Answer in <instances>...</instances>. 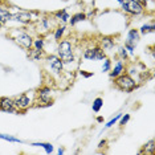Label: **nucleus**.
<instances>
[{"mask_svg":"<svg viewBox=\"0 0 155 155\" xmlns=\"http://www.w3.org/2000/svg\"><path fill=\"white\" fill-rule=\"evenodd\" d=\"M57 53H58V57L61 58V61L64 62V64H70V62L74 61L73 47H72V43H70L69 40H64L58 44Z\"/></svg>","mask_w":155,"mask_h":155,"instance_id":"nucleus-1","label":"nucleus"},{"mask_svg":"<svg viewBox=\"0 0 155 155\" xmlns=\"http://www.w3.org/2000/svg\"><path fill=\"white\" fill-rule=\"evenodd\" d=\"M31 51V49H29ZM29 57L32 60H40L41 57H43V51H40V49H32V51L29 52Z\"/></svg>","mask_w":155,"mask_h":155,"instance_id":"nucleus-18","label":"nucleus"},{"mask_svg":"<svg viewBox=\"0 0 155 155\" xmlns=\"http://www.w3.org/2000/svg\"><path fill=\"white\" fill-rule=\"evenodd\" d=\"M114 84H115V86H117L119 90H122V91H133L137 87L135 80H133L131 76L123 74V73H121L119 76L115 77Z\"/></svg>","mask_w":155,"mask_h":155,"instance_id":"nucleus-2","label":"nucleus"},{"mask_svg":"<svg viewBox=\"0 0 155 155\" xmlns=\"http://www.w3.org/2000/svg\"><path fill=\"white\" fill-rule=\"evenodd\" d=\"M122 9L130 15H140L144 11V5L138 0H121Z\"/></svg>","mask_w":155,"mask_h":155,"instance_id":"nucleus-3","label":"nucleus"},{"mask_svg":"<svg viewBox=\"0 0 155 155\" xmlns=\"http://www.w3.org/2000/svg\"><path fill=\"white\" fill-rule=\"evenodd\" d=\"M85 19H86V15H85V13L80 12V13H76V15H73V16L69 19V21H70V24H72V25H74V24L82 21V20H85Z\"/></svg>","mask_w":155,"mask_h":155,"instance_id":"nucleus-14","label":"nucleus"},{"mask_svg":"<svg viewBox=\"0 0 155 155\" xmlns=\"http://www.w3.org/2000/svg\"><path fill=\"white\" fill-rule=\"evenodd\" d=\"M2 25H3V24H2V23H0V28H2Z\"/></svg>","mask_w":155,"mask_h":155,"instance_id":"nucleus-32","label":"nucleus"},{"mask_svg":"<svg viewBox=\"0 0 155 155\" xmlns=\"http://www.w3.org/2000/svg\"><path fill=\"white\" fill-rule=\"evenodd\" d=\"M65 32V27L62 25V27H58L57 29H56V32H54V38L56 40H61V37H62V35H64Z\"/></svg>","mask_w":155,"mask_h":155,"instance_id":"nucleus-23","label":"nucleus"},{"mask_svg":"<svg viewBox=\"0 0 155 155\" xmlns=\"http://www.w3.org/2000/svg\"><path fill=\"white\" fill-rule=\"evenodd\" d=\"M138 41H139V32L137 29H130L127 37H126V44H125L126 51H129L130 53H134V49H135V45L138 44Z\"/></svg>","mask_w":155,"mask_h":155,"instance_id":"nucleus-4","label":"nucleus"},{"mask_svg":"<svg viewBox=\"0 0 155 155\" xmlns=\"http://www.w3.org/2000/svg\"><path fill=\"white\" fill-rule=\"evenodd\" d=\"M101 44H102V48L104 49H111L114 47V40H113L111 37H102Z\"/></svg>","mask_w":155,"mask_h":155,"instance_id":"nucleus-15","label":"nucleus"},{"mask_svg":"<svg viewBox=\"0 0 155 155\" xmlns=\"http://www.w3.org/2000/svg\"><path fill=\"white\" fill-rule=\"evenodd\" d=\"M154 144H155L154 139H150L149 142L144 144V153L146 154H154L155 153V146Z\"/></svg>","mask_w":155,"mask_h":155,"instance_id":"nucleus-17","label":"nucleus"},{"mask_svg":"<svg viewBox=\"0 0 155 155\" xmlns=\"http://www.w3.org/2000/svg\"><path fill=\"white\" fill-rule=\"evenodd\" d=\"M33 45L36 49H40V51H43V47H44V40L43 38H37V40L33 41Z\"/></svg>","mask_w":155,"mask_h":155,"instance_id":"nucleus-24","label":"nucleus"},{"mask_svg":"<svg viewBox=\"0 0 155 155\" xmlns=\"http://www.w3.org/2000/svg\"><path fill=\"white\" fill-rule=\"evenodd\" d=\"M32 146H38V147H43V149L47 151L48 154H51L53 151V146L51 143H32Z\"/></svg>","mask_w":155,"mask_h":155,"instance_id":"nucleus-20","label":"nucleus"},{"mask_svg":"<svg viewBox=\"0 0 155 155\" xmlns=\"http://www.w3.org/2000/svg\"><path fill=\"white\" fill-rule=\"evenodd\" d=\"M13 102H15L16 109H21V110H25L31 105V100L27 94H20L19 97H16V100H13Z\"/></svg>","mask_w":155,"mask_h":155,"instance_id":"nucleus-10","label":"nucleus"},{"mask_svg":"<svg viewBox=\"0 0 155 155\" xmlns=\"http://www.w3.org/2000/svg\"><path fill=\"white\" fill-rule=\"evenodd\" d=\"M9 20H12V13L5 8H0V23L5 24V23H8Z\"/></svg>","mask_w":155,"mask_h":155,"instance_id":"nucleus-12","label":"nucleus"},{"mask_svg":"<svg viewBox=\"0 0 155 155\" xmlns=\"http://www.w3.org/2000/svg\"><path fill=\"white\" fill-rule=\"evenodd\" d=\"M58 154H60V155L64 154V149H60V150H58Z\"/></svg>","mask_w":155,"mask_h":155,"instance_id":"nucleus-31","label":"nucleus"},{"mask_svg":"<svg viewBox=\"0 0 155 155\" xmlns=\"http://www.w3.org/2000/svg\"><path fill=\"white\" fill-rule=\"evenodd\" d=\"M81 74H84L85 77H90L91 74H93V73H85V72H81Z\"/></svg>","mask_w":155,"mask_h":155,"instance_id":"nucleus-29","label":"nucleus"},{"mask_svg":"<svg viewBox=\"0 0 155 155\" xmlns=\"http://www.w3.org/2000/svg\"><path fill=\"white\" fill-rule=\"evenodd\" d=\"M56 17H57V19H60V20H61V21H64V23L69 21V19H70L69 13L66 12L65 9H62V11H58V12H56Z\"/></svg>","mask_w":155,"mask_h":155,"instance_id":"nucleus-16","label":"nucleus"},{"mask_svg":"<svg viewBox=\"0 0 155 155\" xmlns=\"http://www.w3.org/2000/svg\"><path fill=\"white\" fill-rule=\"evenodd\" d=\"M119 56H121V58H122V60H125L126 57H127V51H126V48H125V47L119 49Z\"/></svg>","mask_w":155,"mask_h":155,"instance_id":"nucleus-27","label":"nucleus"},{"mask_svg":"<svg viewBox=\"0 0 155 155\" xmlns=\"http://www.w3.org/2000/svg\"><path fill=\"white\" fill-rule=\"evenodd\" d=\"M0 110L7 111V113H16V106L13 100L8 97H3L0 98Z\"/></svg>","mask_w":155,"mask_h":155,"instance_id":"nucleus-9","label":"nucleus"},{"mask_svg":"<svg viewBox=\"0 0 155 155\" xmlns=\"http://www.w3.org/2000/svg\"><path fill=\"white\" fill-rule=\"evenodd\" d=\"M15 40H16L17 44L21 45V47L25 48V49H31L32 48V45H33L32 37H31L28 33H25V32H19L17 33V36L15 37Z\"/></svg>","mask_w":155,"mask_h":155,"instance_id":"nucleus-6","label":"nucleus"},{"mask_svg":"<svg viewBox=\"0 0 155 155\" xmlns=\"http://www.w3.org/2000/svg\"><path fill=\"white\" fill-rule=\"evenodd\" d=\"M154 29H155L154 24H144V25H142V28H140V33H142V35H147V33L154 32Z\"/></svg>","mask_w":155,"mask_h":155,"instance_id":"nucleus-19","label":"nucleus"},{"mask_svg":"<svg viewBox=\"0 0 155 155\" xmlns=\"http://www.w3.org/2000/svg\"><path fill=\"white\" fill-rule=\"evenodd\" d=\"M84 58L86 60H105V52L100 47L89 48L84 52Z\"/></svg>","mask_w":155,"mask_h":155,"instance_id":"nucleus-5","label":"nucleus"},{"mask_svg":"<svg viewBox=\"0 0 155 155\" xmlns=\"http://www.w3.org/2000/svg\"><path fill=\"white\" fill-rule=\"evenodd\" d=\"M123 69H125V65H123V62H122V61H118L117 64H115L114 69H113L111 72H110V77H111V78H113V77L115 78V77L119 76V74H121V73L123 72Z\"/></svg>","mask_w":155,"mask_h":155,"instance_id":"nucleus-13","label":"nucleus"},{"mask_svg":"<svg viewBox=\"0 0 155 155\" xmlns=\"http://www.w3.org/2000/svg\"><path fill=\"white\" fill-rule=\"evenodd\" d=\"M129 119H130V115H129V114H126L125 117H122L121 122H119V125H126V123L129 122Z\"/></svg>","mask_w":155,"mask_h":155,"instance_id":"nucleus-28","label":"nucleus"},{"mask_svg":"<svg viewBox=\"0 0 155 155\" xmlns=\"http://www.w3.org/2000/svg\"><path fill=\"white\" fill-rule=\"evenodd\" d=\"M111 68V62H110V60H107V58H105V61H104V65H102V72H109Z\"/></svg>","mask_w":155,"mask_h":155,"instance_id":"nucleus-25","label":"nucleus"},{"mask_svg":"<svg viewBox=\"0 0 155 155\" xmlns=\"http://www.w3.org/2000/svg\"><path fill=\"white\" fill-rule=\"evenodd\" d=\"M12 20L15 21H19L21 24H28L32 21V15L29 12H16V13H12Z\"/></svg>","mask_w":155,"mask_h":155,"instance_id":"nucleus-11","label":"nucleus"},{"mask_svg":"<svg viewBox=\"0 0 155 155\" xmlns=\"http://www.w3.org/2000/svg\"><path fill=\"white\" fill-rule=\"evenodd\" d=\"M121 117H122V114H117V117H115V118H113L111 121H109V122L106 123V127H111V126L114 125V123L117 122V121H118V119L121 118Z\"/></svg>","mask_w":155,"mask_h":155,"instance_id":"nucleus-26","label":"nucleus"},{"mask_svg":"<svg viewBox=\"0 0 155 155\" xmlns=\"http://www.w3.org/2000/svg\"><path fill=\"white\" fill-rule=\"evenodd\" d=\"M0 139H4V140H8V142L21 143V140H20L19 138H15V137H11V135H5V134H0Z\"/></svg>","mask_w":155,"mask_h":155,"instance_id":"nucleus-22","label":"nucleus"},{"mask_svg":"<svg viewBox=\"0 0 155 155\" xmlns=\"http://www.w3.org/2000/svg\"><path fill=\"white\" fill-rule=\"evenodd\" d=\"M51 87L48 86H43L38 89V93H37V97L38 100H40V102H43V104L45 105H52V98H51Z\"/></svg>","mask_w":155,"mask_h":155,"instance_id":"nucleus-8","label":"nucleus"},{"mask_svg":"<svg viewBox=\"0 0 155 155\" xmlns=\"http://www.w3.org/2000/svg\"><path fill=\"white\" fill-rule=\"evenodd\" d=\"M105 144H106V140H102V142H100V146L98 147H104Z\"/></svg>","mask_w":155,"mask_h":155,"instance_id":"nucleus-30","label":"nucleus"},{"mask_svg":"<svg viewBox=\"0 0 155 155\" xmlns=\"http://www.w3.org/2000/svg\"><path fill=\"white\" fill-rule=\"evenodd\" d=\"M48 65L51 66V69L53 70L54 73H61L62 68H64V62L61 61V58L58 56H48L47 57Z\"/></svg>","mask_w":155,"mask_h":155,"instance_id":"nucleus-7","label":"nucleus"},{"mask_svg":"<svg viewBox=\"0 0 155 155\" xmlns=\"http://www.w3.org/2000/svg\"><path fill=\"white\" fill-rule=\"evenodd\" d=\"M102 105H104V101H102V98H96L94 100V102H93V111H96V113H98L101 110V107H102Z\"/></svg>","mask_w":155,"mask_h":155,"instance_id":"nucleus-21","label":"nucleus"}]
</instances>
